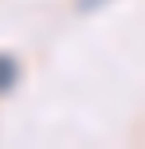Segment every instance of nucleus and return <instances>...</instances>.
Instances as JSON below:
<instances>
[{"label": "nucleus", "mask_w": 145, "mask_h": 149, "mask_svg": "<svg viewBox=\"0 0 145 149\" xmlns=\"http://www.w3.org/2000/svg\"><path fill=\"white\" fill-rule=\"evenodd\" d=\"M20 82V59L12 51H0V94H12Z\"/></svg>", "instance_id": "1"}, {"label": "nucleus", "mask_w": 145, "mask_h": 149, "mask_svg": "<svg viewBox=\"0 0 145 149\" xmlns=\"http://www.w3.org/2000/svg\"><path fill=\"white\" fill-rule=\"evenodd\" d=\"M94 4H106V0H78V12H90Z\"/></svg>", "instance_id": "2"}]
</instances>
